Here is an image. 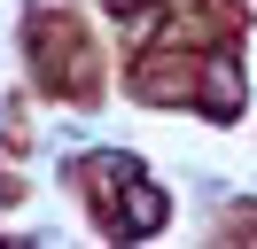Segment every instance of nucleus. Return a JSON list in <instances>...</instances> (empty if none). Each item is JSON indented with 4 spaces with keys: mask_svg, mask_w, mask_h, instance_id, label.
I'll list each match as a JSON object with an SVG mask.
<instances>
[{
    "mask_svg": "<svg viewBox=\"0 0 257 249\" xmlns=\"http://www.w3.org/2000/svg\"><path fill=\"white\" fill-rule=\"evenodd\" d=\"M117 179H125V226H133V233L156 226V218H164V195H156V187H141V171H133V164H117Z\"/></svg>",
    "mask_w": 257,
    "mask_h": 249,
    "instance_id": "nucleus-1",
    "label": "nucleus"
},
{
    "mask_svg": "<svg viewBox=\"0 0 257 249\" xmlns=\"http://www.w3.org/2000/svg\"><path fill=\"white\" fill-rule=\"evenodd\" d=\"M203 86H210V109H218V117H234V109H241V93H234V62H210Z\"/></svg>",
    "mask_w": 257,
    "mask_h": 249,
    "instance_id": "nucleus-2",
    "label": "nucleus"
}]
</instances>
